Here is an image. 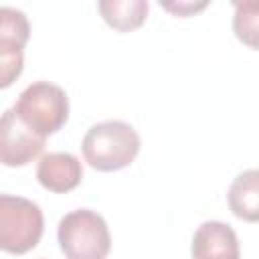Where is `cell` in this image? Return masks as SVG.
<instances>
[{
    "instance_id": "obj_1",
    "label": "cell",
    "mask_w": 259,
    "mask_h": 259,
    "mask_svg": "<svg viewBox=\"0 0 259 259\" xmlns=\"http://www.w3.org/2000/svg\"><path fill=\"white\" fill-rule=\"evenodd\" d=\"M140 146L138 132L121 119H107L91 125L81 142L85 162L99 172H115L130 166Z\"/></svg>"
},
{
    "instance_id": "obj_2",
    "label": "cell",
    "mask_w": 259,
    "mask_h": 259,
    "mask_svg": "<svg viewBox=\"0 0 259 259\" xmlns=\"http://www.w3.org/2000/svg\"><path fill=\"white\" fill-rule=\"evenodd\" d=\"M12 109L32 132L49 138L65 125L69 117V97L65 89L55 83L34 81L18 95Z\"/></svg>"
},
{
    "instance_id": "obj_3",
    "label": "cell",
    "mask_w": 259,
    "mask_h": 259,
    "mask_svg": "<svg viewBox=\"0 0 259 259\" xmlns=\"http://www.w3.org/2000/svg\"><path fill=\"white\" fill-rule=\"evenodd\" d=\"M57 239L61 251L71 259H103L111 249L107 223L89 208H77L59 221Z\"/></svg>"
},
{
    "instance_id": "obj_4",
    "label": "cell",
    "mask_w": 259,
    "mask_h": 259,
    "mask_svg": "<svg viewBox=\"0 0 259 259\" xmlns=\"http://www.w3.org/2000/svg\"><path fill=\"white\" fill-rule=\"evenodd\" d=\"M45 231L42 210L22 196H0V249L22 255L40 243Z\"/></svg>"
},
{
    "instance_id": "obj_5",
    "label": "cell",
    "mask_w": 259,
    "mask_h": 259,
    "mask_svg": "<svg viewBox=\"0 0 259 259\" xmlns=\"http://www.w3.org/2000/svg\"><path fill=\"white\" fill-rule=\"evenodd\" d=\"M42 136L32 132L16 113L14 109H6L0 119V160L4 166L16 168L26 166L45 148Z\"/></svg>"
},
{
    "instance_id": "obj_6",
    "label": "cell",
    "mask_w": 259,
    "mask_h": 259,
    "mask_svg": "<svg viewBox=\"0 0 259 259\" xmlns=\"http://www.w3.org/2000/svg\"><path fill=\"white\" fill-rule=\"evenodd\" d=\"M83 178V166L71 152H49L36 166V180L42 188L65 194L79 186Z\"/></svg>"
},
{
    "instance_id": "obj_7",
    "label": "cell",
    "mask_w": 259,
    "mask_h": 259,
    "mask_svg": "<svg viewBox=\"0 0 259 259\" xmlns=\"http://www.w3.org/2000/svg\"><path fill=\"white\" fill-rule=\"evenodd\" d=\"M190 253L196 259H212V257L237 259L239 239L229 225L221 221H206L196 229L192 237Z\"/></svg>"
},
{
    "instance_id": "obj_8",
    "label": "cell",
    "mask_w": 259,
    "mask_h": 259,
    "mask_svg": "<svg viewBox=\"0 0 259 259\" xmlns=\"http://www.w3.org/2000/svg\"><path fill=\"white\" fill-rule=\"evenodd\" d=\"M231 212L247 223H259V168L241 172L227 194Z\"/></svg>"
},
{
    "instance_id": "obj_9",
    "label": "cell",
    "mask_w": 259,
    "mask_h": 259,
    "mask_svg": "<svg viewBox=\"0 0 259 259\" xmlns=\"http://www.w3.org/2000/svg\"><path fill=\"white\" fill-rule=\"evenodd\" d=\"M105 24L117 32H132L148 18V0H97Z\"/></svg>"
},
{
    "instance_id": "obj_10",
    "label": "cell",
    "mask_w": 259,
    "mask_h": 259,
    "mask_svg": "<svg viewBox=\"0 0 259 259\" xmlns=\"http://www.w3.org/2000/svg\"><path fill=\"white\" fill-rule=\"evenodd\" d=\"M28 36H30V26L24 12L10 6H2L0 8V40L24 47Z\"/></svg>"
},
{
    "instance_id": "obj_11",
    "label": "cell",
    "mask_w": 259,
    "mask_h": 259,
    "mask_svg": "<svg viewBox=\"0 0 259 259\" xmlns=\"http://www.w3.org/2000/svg\"><path fill=\"white\" fill-rule=\"evenodd\" d=\"M233 32L243 45L259 51V8H235Z\"/></svg>"
},
{
    "instance_id": "obj_12",
    "label": "cell",
    "mask_w": 259,
    "mask_h": 259,
    "mask_svg": "<svg viewBox=\"0 0 259 259\" xmlns=\"http://www.w3.org/2000/svg\"><path fill=\"white\" fill-rule=\"evenodd\" d=\"M24 67V47L0 40V87L12 85V81L22 73Z\"/></svg>"
},
{
    "instance_id": "obj_13",
    "label": "cell",
    "mask_w": 259,
    "mask_h": 259,
    "mask_svg": "<svg viewBox=\"0 0 259 259\" xmlns=\"http://www.w3.org/2000/svg\"><path fill=\"white\" fill-rule=\"evenodd\" d=\"M158 4L172 16L188 18L202 12L210 4V0H158Z\"/></svg>"
},
{
    "instance_id": "obj_14",
    "label": "cell",
    "mask_w": 259,
    "mask_h": 259,
    "mask_svg": "<svg viewBox=\"0 0 259 259\" xmlns=\"http://www.w3.org/2000/svg\"><path fill=\"white\" fill-rule=\"evenodd\" d=\"M235 8H259V0H231Z\"/></svg>"
}]
</instances>
